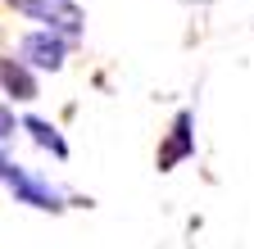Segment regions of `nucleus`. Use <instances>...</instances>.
<instances>
[{
  "instance_id": "2",
  "label": "nucleus",
  "mask_w": 254,
  "mask_h": 249,
  "mask_svg": "<svg viewBox=\"0 0 254 249\" xmlns=\"http://www.w3.org/2000/svg\"><path fill=\"white\" fill-rule=\"evenodd\" d=\"M9 5H14L18 14H27V18H37L46 32H59L64 41L82 37V27H86L77 0H9Z\"/></svg>"
},
{
  "instance_id": "7",
  "label": "nucleus",
  "mask_w": 254,
  "mask_h": 249,
  "mask_svg": "<svg viewBox=\"0 0 254 249\" xmlns=\"http://www.w3.org/2000/svg\"><path fill=\"white\" fill-rule=\"evenodd\" d=\"M14 136H18V113H14V104L0 100V145L14 141Z\"/></svg>"
},
{
  "instance_id": "5",
  "label": "nucleus",
  "mask_w": 254,
  "mask_h": 249,
  "mask_svg": "<svg viewBox=\"0 0 254 249\" xmlns=\"http://www.w3.org/2000/svg\"><path fill=\"white\" fill-rule=\"evenodd\" d=\"M0 86H5V96H14V100H37L41 96L37 73L23 68L18 59H0Z\"/></svg>"
},
{
  "instance_id": "6",
  "label": "nucleus",
  "mask_w": 254,
  "mask_h": 249,
  "mask_svg": "<svg viewBox=\"0 0 254 249\" xmlns=\"http://www.w3.org/2000/svg\"><path fill=\"white\" fill-rule=\"evenodd\" d=\"M18 132H27L32 141H37L41 149H50L55 159H68V141L59 136V127L50 118H37V113H27V118H18Z\"/></svg>"
},
{
  "instance_id": "4",
  "label": "nucleus",
  "mask_w": 254,
  "mask_h": 249,
  "mask_svg": "<svg viewBox=\"0 0 254 249\" xmlns=\"http://www.w3.org/2000/svg\"><path fill=\"white\" fill-rule=\"evenodd\" d=\"M186 159H195V113H190V109H182V113L173 118L164 145H159V154H154L159 172H173V168H182Z\"/></svg>"
},
{
  "instance_id": "3",
  "label": "nucleus",
  "mask_w": 254,
  "mask_h": 249,
  "mask_svg": "<svg viewBox=\"0 0 254 249\" xmlns=\"http://www.w3.org/2000/svg\"><path fill=\"white\" fill-rule=\"evenodd\" d=\"M64 59H68V41H64L59 32H46V27H37V32H27L18 41V64L23 68H41V73H59Z\"/></svg>"
},
{
  "instance_id": "1",
  "label": "nucleus",
  "mask_w": 254,
  "mask_h": 249,
  "mask_svg": "<svg viewBox=\"0 0 254 249\" xmlns=\"http://www.w3.org/2000/svg\"><path fill=\"white\" fill-rule=\"evenodd\" d=\"M0 186L14 195V204H27V208H37V213H68L77 204L64 186H55L50 177H41L37 168L18 163L14 154H9V145H0Z\"/></svg>"
}]
</instances>
